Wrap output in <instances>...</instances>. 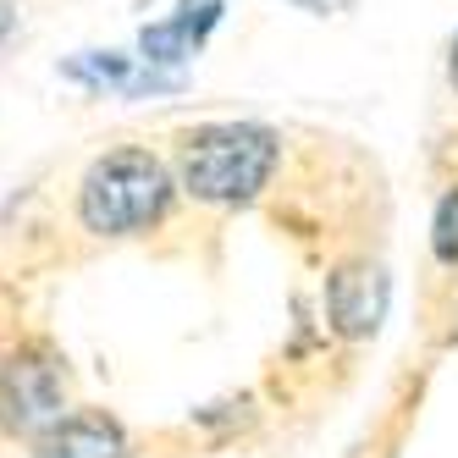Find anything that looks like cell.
I'll list each match as a JSON object with an SVG mask.
<instances>
[{
    "label": "cell",
    "mask_w": 458,
    "mask_h": 458,
    "mask_svg": "<svg viewBox=\"0 0 458 458\" xmlns=\"http://www.w3.org/2000/svg\"><path fill=\"white\" fill-rule=\"evenodd\" d=\"M282 160V139L259 122H210L182 139L177 172L182 188L205 205H249L271 182Z\"/></svg>",
    "instance_id": "obj_1"
},
{
    "label": "cell",
    "mask_w": 458,
    "mask_h": 458,
    "mask_svg": "<svg viewBox=\"0 0 458 458\" xmlns=\"http://www.w3.org/2000/svg\"><path fill=\"white\" fill-rule=\"evenodd\" d=\"M172 205V172L149 149H111L83 172L78 216L94 238H133L155 226Z\"/></svg>",
    "instance_id": "obj_2"
},
{
    "label": "cell",
    "mask_w": 458,
    "mask_h": 458,
    "mask_svg": "<svg viewBox=\"0 0 458 458\" xmlns=\"http://www.w3.org/2000/svg\"><path fill=\"white\" fill-rule=\"evenodd\" d=\"M67 386H61V365L39 348H17L0 359V431L12 437H45L61 420Z\"/></svg>",
    "instance_id": "obj_3"
},
{
    "label": "cell",
    "mask_w": 458,
    "mask_h": 458,
    "mask_svg": "<svg viewBox=\"0 0 458 458\" xmlns=\"http://www.w3.org/2000/svg\"><path fill=\"white\" fill-rule=\"evenodd\" d=\"M386 299H392V282L370 259H348L326 276V315L343 337H370L386 320Z\"/></svg>",
    "instance_id": "obj_4"
},
{
    "label": "cell",
    "mask_w": 458,
    "mask_h": 458,
    "mask_svg": "<svg viewBox=\"0 0 458 458\" xmlns=\"http://www.w3.org/2000/svg\"><path fill=\"white\" fill-rule=\"evenodd\" d=\"M221 6L226 0H177V12L166 22H149L139 34V61L155 67V72L182 67V61L210 39V28L221 22Z\"/></svg>",
    "instance_id": "obj_5"
},
{
    "label": "cell",
    "mask_w": 458,
    "mask_h": 458,
    "mask_svg": "<svg viewBox=\"0 0 458 458\" xmlns=\"http://www.w3.org/2000/svg\"><path fill=\"white\" fill-rule=\"evenodd\" d=\"M34 458H133V453H127V431L106 409H78L61 414L39 437Z\"/></svg>",
    "instance_id": "obj_6"
},
{
    "label": "cell",
    "mask_w": 458,
    "mask_h": 458,
    "mask_svg": "<svg viewBox=\"0 0 458 458\" xmlns=\"http://www.w3.org/2000/svg\"><path fill=\"white\" fill-rule=\"evenodd\" d=\"M431 249L442 266H458V188L442 193V205H437V221H431Z\"/></svg>",
    "instance_id": "obj_7"
},
{
    "label": "cell",
    "mask_w": 458,
    "mask_h": 458,
    "mask_svg": "<svg viewBox=\"0 0 458 458\" xmlns=\"http://www.w3.org/2000/svg\"><path fill=\"white\" fill-rule=\"evenodd\" d=\"M293 6H304V12H315V17H326V12H348L353 0H293Z\"/></svg>",
    "instance_id": "obj_8"
},
{
    "label": "cell",
    "mask_w": 458,
    "mask_h": 458,
    "mask_svg": "<svg viewBox=\"0 0 458 458\" xmlns=\"http://www.w3.org/2000/svg\"><path fill=\"white\" fill-rule=\"evenodd\" d=\"M12 22H17V17H12V6H6V0H0V39L12 34Z\"/></svg>",
    "instance_id": "obj_9"
},
{
    "label": "cell",
    "mask_w": 458,
    "mask_h": 458,
    "mask_svg": "<svg viewBox=\"0 0 458 458\" xmlns=\"http://www.w3.org/2000/svg\"><path fill=\"white\" fill-rule=\"evenodd\" d=\"M447 72H453V89H458V39H453V61H447Z\"/></svg>",
    "instance_id": "obj_10"
}]
</instances>
